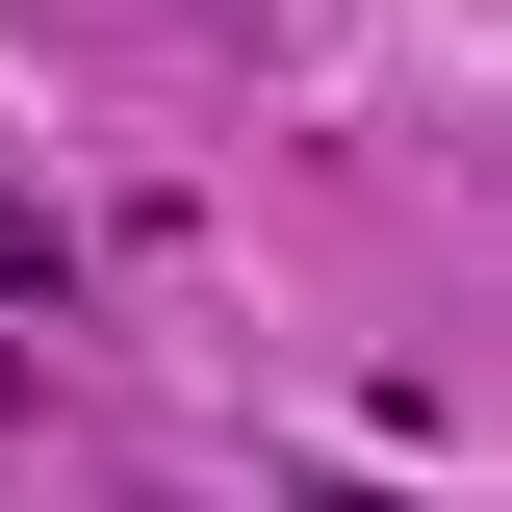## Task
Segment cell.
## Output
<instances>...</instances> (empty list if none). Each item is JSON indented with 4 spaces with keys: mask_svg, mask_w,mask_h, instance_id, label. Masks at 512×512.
<instances>
[{
    "mask_svg": "<svg viewBox=\"0 0 512 512\" xmlns=\"http://www.w3.org/2000/svg\"><path fill=\"white\" fill-rule=\"evenodd\" d=\"M308 512H384V487H308Z\"/></svg>",
    "mask_w": 512,
    "mask_h": 512,
    "instance_id": "obj_1",
    "label": "cell"
}]
</instances>
